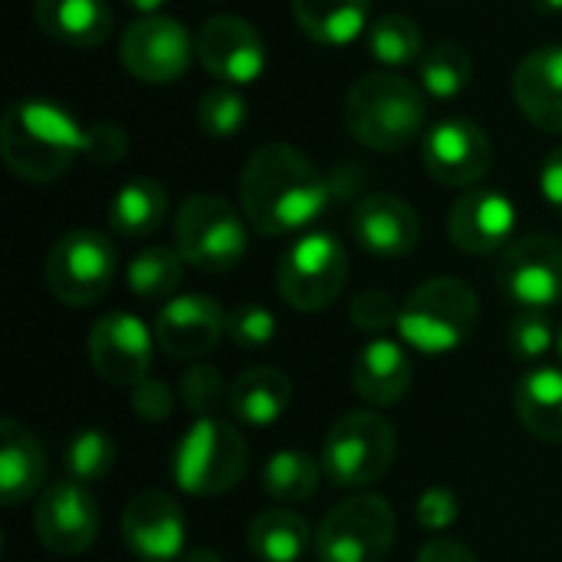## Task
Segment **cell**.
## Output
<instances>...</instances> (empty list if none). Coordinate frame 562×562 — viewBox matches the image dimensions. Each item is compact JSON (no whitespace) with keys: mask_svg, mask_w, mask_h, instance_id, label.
<instances>
[{"mask_svg":"<svg viewBox=\"0 0 562 562\" xmlns=\"http://www.w3.org/2000/svg\"><path fill=\"white\" fill-rule=\"evenodd\" d=\"M422 161L438 184L477 188L494 165V145L477 122L441 119L422 138Z\"/></svg>","mask_w":562,"mask_h":562,"instance_id":"obj_13","label":"cell"},{"mask_svg":"<svg viewBox=\"0 0 562 562\" xmlns=\"http://www.w3.org/2000/svg\"><path fill=\"white\" fill-rule=\"evenodd\" d=\"M247 547L260 562H300L313 547V530L296 510L273 507L254 517Z\"/></svg>","mask_w":562,"mask_h":562,"instance_id":"obj_28","label":"cell"},{"mask_svg":"<svg viewBox=\"0 0 562 562\" xmlns=\"http://www.w3.org/2000/svg\"><path fill=\"white\" fill-rule=\"evenodd\" d=\"M517 227V207L504 191L471 188L448 211V234L464 254H497L510 244Z\"/></svg>","mask_w":562,"mask_h":562,"instance_id":"obj_19","label":"cell"},{"mask_svg":"<svg viewBox=\"0 0 562 562\" xmlns=\"http://www.w3.org/2000/svg\"><path fill=\"white\" fill-rule=\"evenodd\" d=\"M168 214V191L155 178L125 181L109 204V227L122 237H148Z\"/></svg>","mask_w":562,"mask_h":562,"instance_id":"obj_29","label":"cell"},{"mask_svg":"<svg viewBox=\"0 0 562 562\" xmlns=\"http://www.w3.org/2000/svg\"><path fill=\"white\" fill-rule=\"evenodd\" d=\"M277 336V319L267 306L257 303H244L234 313H227V339L247 352L270 346Z\"/></svg>","mask_w":562,"mask_h":562,"instance_id":"obj_38","label":"cell"},{"mask_svg":"<svg viewBox=\"0 0 562 562\" xmlns=\"http://www.w3.org/2000/svg\"><path fill=\"white\" fill-rule=\"evenodd\" d=\"M247 474V441L231 422L198 418L178 441L171 458L175 484L191 497H217Z\"/></svg>","mask_w":562,"mask_h":562,"instance_id":"obj_5","label":"cell"},{"mask_svg":"<svg viewBox=\"0 0 562 562\" xmlns=\"http://www.w3.org/2000/svg\"><path fill=\"white\" fill-rule=\"evenodd\" d=\"M524 428L550 445H562V372L533 369L520 379L514 395Z\"/></svg>","mask_w":562,"mask_h":562,"instance_id":"obj_27","label":"cell"},{"mask_svg":"<svg viewBox=\"0 0 562 562\" xmlns=\"http://www.w3.org/2000/svg\"><path fill=\"white\" fill-rule=\"evenodd\" d=\"M178 398H181V405L191 415L211 418L217 412V405L227 402V385H224V379H221L217 369H211V366H191L181 375V382H178Z\"/></svg>","mask_w":562,"mask_h":562,"instance_id":"obj_37","label":"cell"},{"mask_svg":"<svg viewBox=\"0 0 562 562\" xmlns=\"http://www.w3.org/2000/svg\"><path fill=\"white\" fill-rule=\"evenodd\" d=\"M349 280V257L336 234L310 231L303 234L277 267L280 296L300 313H319L333 306Z\"/></svg>","mask_w":562,"mask_h":562,"instance_id":"obj_8","label":"cell"},{"mask_svg":"<svg viewBox=\"0 0 562 562\" xmlns=\"http://www.w3.org/2000/svg\"><path fill=\"white\" fill-rule=\"evenodd\" d=\"M517 109L550 135H562V46H540L514 69Z\"/></svg>","mask_w":562,"mask_h":562,"instance_id":"obj_21","label":"cell"},{"mask_svg":"<svg viewBox=\"0 0 562 562\" xmlns=\"http://www.w3.org/2000/svg\"><path fill=\"white\" fill-rule=\"evenodd\" d=\"M46 286L63 306L99 303L115 277V247L105 234L79 227L63 234L46 254Z\"/></svg>","mask_w":562,"mask_h":562,"instance_id":"obj_10","label":"cell"},{"mask_svg":"<svg viewBox=\"0 0 562 562\" xmlns=\"http://www.w3.org/2000/svg\"><path fill=\"white\" fill-rule=\"evenodd\" d=\"M33 16L46 36L76 49H92L112 33L105 0H33Z\"/></svg>","mask_w":562,"mask_h":562,"instance_id":"obj_24","label":"cell"},{"mask_svg":"<svg viewBox=\"0 0 562 562\" xmlns=\"http://www.w3.org/2000/svg\"><path fill=\"white\" fill-rule=\"evenodd\" d=\"M125 3H128L132 10H138L142 16H151V13H158L168 0H125Z\"/></svg>","mask_w":562,"mask_h":562,"instance_id":"obj_45","label":"cell"},{"mask_svg":"<svg viewBox=\"0 0 562 562\" xmlns=\"http://www.w3.org/2000/svg\"><path fill=\"white\" fill-rule=\"evenodd\" d=\"M175 247L201 273H227L247 254V224L221 194H191L175 214Z\"/></svg>","mask_w":562,"mask_h":562,"instance_id":"obj_6","label":"cell"},{"mask_svg":"<svg viewBox=\"0 0 562 562\" xmlns=\"http://www.w3.org/2000/svg\"><path fill=\"white\" fill-rule=\"evenodd\" d=\"M188 520L175 497L165 491H142L125 504L122 540L142 562H178L184 557Z\"/></svg>","mask_w":562,"mask_h":562,"instance_id":"obj_17","label":"cell"},{"mask_svg":"<svg viewBox=\"0 0 562 562\" xmlns=\"http://www.w3.org/2000/svg\"><path fill=\"white\" fill-rule=\"evenodd\" d=\"M537 3V10H543V13H562V0H533Z\"/></svg>","mask_w":562,"mask_h":562,"instance_id":"obj_47","label":"cell"},{"mask_svg":"<svg viewBox=\"0 0 562 562\" xmlns=\"http://www.w3.org/2000/svg\"><path fill=\"white\" fill-rule=\"evenodd\" d=\"M415 520L425 530H431V533L448 530L458 520V497H454V491H448V487H428L418 497V504H415Z\"/></svg>","mask_w":562,"mask_h":562,"instance_id":"obj_40","label":"cell"},{"mask_svg":"<svg viewBox=\"0 0 562 562\" xmlns=\"http://www.w3.org/2000/svg\"><path fill=\"white\" fill-rule=\"evenodd\" d=\"M501 293L524 310H550L562 303V240L530 234L510 244L497 263Z\"/></svg>","mask_w":562,"mask_h":562,"instance_id":"obj_12","label":"cell"},{"mask_svg":"<svg viewBox=\"0 0 562 562\" xmlns=\"http://www.w3.org/2000/svg\"><path fill=\"white\" fill-rule=\"evenodd\" d=\"M86 132L72 112L49 99H16L3 112L0 151L7 168L30 181H56L76 155H86Z\"/></svg>","mask_w":562,"mask_h":562,"instance_id":"obj_2","label":"cell"},{"mask_svg":"<svg viewBox=\"0 0 562 562\" xmlns=\"http://www.w3.org/2000/svg\"><path fill=\"white\" fill-rule=\"evenodd\" d=\"M46 484V451L36 441V435L13 422H0V501L7 507H16L40 494Z\"/></svg>","mask_w":562,"mask_h":562,"instance_id":"obj_22","label":"cell"},{"mask_svg":"<svg viewBox=\"0 0 562 562\" xmlns=\"http://www.w3.org/2000/svg\"><path fill=\"white\" fill-rule=\"evenodd\" d=\"M415 562H477V557H474V550H468L464 543L438 537V540H428V543L418 550Z\"/></svg>","mask_w":562,"mask_h":562,"instance_id":"obj_44","label":"cell"},{"mask_svg":"<svg viewBox=\"0 0 562 562\" xmlns=\"http://www.w3.org/2000/svg\"><path fill=\"white\" fill-rule=\"evenodd\" d=\"M352 234L362 250L382 260L408 257L422 240V221L405 198L369 194L352 211Z\"/></svg>","mask_w":562,"mask_h":562,"instance_id":"obj_20","label":"cell"},{"mask_svg":"<svg viewBox=\"0 0 562 562\" xmlns=\"http://www.w3.org/2000/svg\"><path fill=\"white\" fill-rule=\"evenodd\" d=\"M342 119L349 135L372 151H402L425 132V92L405 76L389 69L366 72L352 82Z\"/></svg>","mask_w":562,"mask_h":562,"instance_id":"obj_3","label":"cell"},{"mask_svg":"<svg viewBox=\"0 0 562 562\" xmlns=\"http://www.w3.org/2000/svg\"><path fill=\"white\" fill-rule=\"evenodd\" d=\"M412 379H415L412 359L392 339L369 342L352 362V385H356L359 398L369 405H379V408L398 405L408 395Z\"/></svg>","mask_w":562,"mask_h":562,"instance_id":"obj_23","label":"cell"},{"mask_svg":"<svg viewBox=\"0 0 562 562\" xmlns=\"http://www.w3.org/2000/svg\"><path fill=\"white\" fill-rule=\"evenodd\" d=\"M477 293L458 277H435L412 290L398 313V336L425 356H448L464 346L477 326Z\"/></svg>","mask_w":562,"mask_h":562,"instance_id":"obj_4","label":"cell"},{"mask_svg":"<svg viewBox=\"0 0 562 562\" xmlns=\"http://www.w3.org/2000/svg\"><path fill=\"white\" fill-rule=\"evenodd\" d=\"M198 125L211 138H231L247 125V102L237 89L217 86L207 89L198 102Z\"/></svg>","mask_w":562,"mask_h":562,"instance_id":"obj_35","label":"cell"},{"mask_svg":"<svg viewBox=\"0 0 562 562\" xmlns=\"http://www.w3.org/2000/svg\"><path fill=\"white\" fill-rule=\"evenodd\" d=\"M191 56H198V46L188 26L161 13L138 16L135 23H128L119 43V59L125 72L151 86L178 82L188 72Z\"/></svg>","mask_w":562,"mask_h":562,"instance_id":"obj_11","label":"cell"},{"mask_svg":"<svg viewBox=\"0 0 562 562\" xmlns=\"http://www.w3.org/2000/svg\"><path fill=\"white\" fill-rule=\"evenodd\" d=\"M128 135L115 122H99L86 132V158L95 165H112L125 155Z\"/></svg>","mask_w":562,"mask_h":562,"instance_id":"obj_42","label":"cell"},{"mask_svg":"<svg viewBox=\"0 0 562 562\" xmlns=\"http://www.w3.org/2000/svg\"><path fill=\"white\" fill-rule=\"evenodd\" d=\"M557 349H560V356H562V329H560V339H557Z\"/></svg>","mask_w":562,"mask_h":562,"instance_id":"obj_48","label":"cell"},{"mask_svg":"<svg viewBox=\"0 0 562 562\" xmlns=\"http://www.w3.org/2000/svg\"><path fill=\"white\" fill-rule=\"evenodd\" d=\"M323 461H316L306 451L286 448V451H273L270 461L263 464V491L280 501V504H303L319 491L323 481Z\"/></svg>","mask_w":562,"mask_h":562,"instance_id":"obj_30","label":"cell"},{"mask_svg":"<svg viewBox=\"0 0 562 562\" xmlns=\"http://www.w3.org/2000/svg\"><path fill=\"white\" fill-rule=\"evenodd\" d=\"M366 46L382 66H392V69L422 63V56H425V36H422L418 23L405 13L379 16L366 33Z\"/></svg>","mask_w":562,"mask_h":562,"instance_id":"obj_33","label":"cell"},{"mask_svg":"<svg viewBox=\"0 0 562 562\" xmlns=\"http://www.w3.org/2000/svg\"><path fill=\"white\" fill-rule=\"evenodd\" d=\"M398 313H402V306L385 290H366L349 306V316H352L356 329H362V333H385V329L398 326Z\"/></svg>","mask_w":562,"mask_h":562,"instance_id":"obj_39","label":"cell"},{"mask_svg":"<svg viewBox=\"0 0 562 562\" xmlns=\"http://www.w3.org/2000/svg\"><path fill=\"white\" fill-rule=\"evenodd\" d=\"M540 191H543L547 204L562 214V145L560 148H553V151L543 158V168H540Z\"/></svg>","mask_w":562,"mask_h":562,"instance_id":"obj_43","label":"cell"},{"mask_svg":"<svg viewBox=\"0 0 562 562\" xmlns=\"http://www.w3.org/2000/svg\"><path fill=\"white\" fill-rule=\"evenodd\" d=\"M155 333L138 316L109 313L89 329V362L95 375L119 389H135L148 379Z\"/></svg>","mask_w":562,"mask_h":562,"instance_id":"obj_16","label":"cell"},{"mask_svg":"<svg viewBox=\"0 0 562 562\" xmlns=\"http://www.w3.org/2000/svg\"><path fill=\"white\" fill-rule=\"evenodd\" d=\"M398 438L389 418L375 412H352L339 418L323 441V471L336 487H369L395 461Z\"/></svg>","mask_w":562,"mask_h":562,"instance_id":"obj_7","label":"cell"},{"mask_svg":"<svg viewBox=\"0 0 562 562\" xmlns=\"http://www.w3.org/2000/svg\"><path fill=\"white\" fill-rule=\"evenodd\" d=\"M296 26L319 46H349L369 33V0H290Z\"/></svg>","mask_w":562,"mask_h":562,"instance_id":"obj_26","label":"cell"},{"mask_svg":"<svg viewBox=\"0 0 562 562\" xmlns=\"http://www.w3.org/2000/svg\"><path fill=\"white\" fill-rule=\"evenodd\" d=\"M181 277H184V257L178 254V247H161V244L138 250L125 267V286L145 303L171 300L175 290L181 286Z\"/></svg>","mask_w":562,"mask_h":562,"instance_id":"obj_31","label":"cell"},{"mask_svg":"<svg viewBox=\"0 0 562 562\" xmlns=\"http://www.w3.org/2000/svg\"><path fill=\"white\" fill-rule=\"evenodd\" d=\"M293 402V385L277 366L244 369L227 389V408L240 425L263 428L273 425Z\"/></svg>","mask_w":562,"mask_h":562,"instance_id":"obj_25","label":"cell"},{"mask_svg":"<svg viewBox=\"0 0 562 562\" xmlns=\"http://www.w3.org/2000/svg\"><path fill=\"white\" fill-rule=\"evenodd\" d=\"M181 562H224V557L221 553H214V550H188L184 557H181Z\"/></svg>","mask_w":562,"mask_h":562,"instance_id":"obj_46","label":"cell"},{"mask_svg":"<svg viewBox=\"0 0 562 562\" xmlns=\"http://www.w3.org/2000/svg\"><path fill=\"white\" fill-rule=\"evenodd\" d=\"M227 336V316L217 300L184 293L161 303L155 316V342L171 359H201Z\"/></svg>","mask_w":562,"mask_h":562,"instance_id":"obj_18","label":"cell"},{"mask_svg":"<svg viewBox=\"0 0 562 562\" xmlns=\"http://www.w3.org/2000/svg\"><path fill=\"white\" fill-rule=\"evenodd\" d=\"M63 464H66L69 481H76L82 487L99 484L115 468V441L102 428H79L66 445Z\"/></svg>","mask_w":562,"mask_h":562,"instance_id":"obj_34","label":"cell"},{"mask_svg":"<svg viewBox=\"0 0 562 562\" xmlns=\"http://www.w3.org/2000/svg\"><path fill=\"white\" fill-rule=\"evenodd\" d=\"M33 527L40 543L56 557H79L95 543L99 533V504L89 487L76 481L49 484L33 510Z\"/></svg>","mask_w":562,"mask_h":562,"instance_id":"obj_14","label":"cell"},{"mask_svg":"<svg viewBox=\"0 0 562 562\" xmlns=\"http://www.w3.org/2000/svg\"><path fill=\"white\" fill-rule=\"evenodd\" d=\"M132 412L142 418V422H165L171 412H175V392L158 382V379H145L132 389Z\"/></svg>","mask_w":562,"mask_h":562,"instance_id":"obj_41","label":"cell"},{"mask_svg":"<svg viewBox=\"0 0 562 562\" xmlns=\"http://www.w3.org/2000/svg\"><path fill=\"white\" fill-rule=\"evenodd\" d=\"M194 46L201 66L224 86H250L267 69V43L260 30L234 13L204 20Z\"/></svg>","mask_w":562,"mask_h":562,"instance_id":"obj_15","label":"cell"},{"mask_svg":"<svg viewBox=\"0 0 562 562\" xmlns=\"http://www.w3.org/2000/svg\"><path fill=\"white\" fill-rule=\"evenodd\" d=\"M333 198H339L333 178L286 142L260 145L240 175L244 217L263 237H286L310 227Z\"/></svg>","mask_w":562,"mask_h":562,"instance_id":"obj_1","label":"cell"},{"mask_svg":"<svg viewBox=\"0 0 562 562\" xmlns=\"http://www.w3.org/2000/svg\"><path fill=\"white\" fill-rule=\"evenodd\" d=\"M395 547V510L379 494H356L336 504L319 533V562H385Z\"/></svg>","mask_w":562,"mask_h":562,"instance_id":"obj_9","label":"cell"},{"mask_svg":"<svg viewBox=\"0 0 562 562\" xmlns=\"http://www.w3.org/2000/svg\"><path fill=\"white\" fill-rule=\"evenodd\" d=\"M560 339V333L553 329L550 316L543 310H524L514 323H510V333H507V346L510 352L520 359V362H537L543 359L553 342Z\"/></svg>","mask_w":562,"mask_h":562,"instance_id":"obj_36","label":"cell"},{"mask_svg":"<svg viewBox=\"0 0 562 562\" xmlns=\"http://www.w3.org/2000/svg\"><path fill=\"white\" fill-rule=\"evenodd\" d=\"M418 79H422L425 95L441 99V102L458 99L474 79V59L458 40H441L431 49H425L418 63Z\"/></svg>","mask_w":562,"mask_h":562,"instance_id":"obj_32","label":"cell"}]
</instances>
